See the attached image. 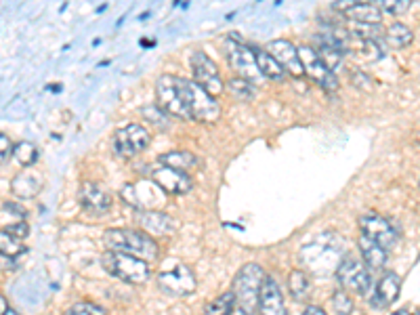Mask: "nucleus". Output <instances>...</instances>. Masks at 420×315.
Returning a JSON list of instances; mask_svg holds the SVG:
<instances>
[{"instance_id": "9", "label": "nucleus", "mask_w": 420, "mask_h": 315, "mask_svg": "<svg viewBox=\"0 0 420 315\" xmlns=\"http://www.w3.org/2000/svg\"><path fill=\"white\" fill-rule=\"evenodd\" d=\"M296 51H299V59H301L303 72H307L311 76V80H316L326 90H336L338 88L336 74L320 59V55L316 53L313 47H299Z\"/></svg>"}, {"instance_id": "22", "label": "nucleus", "mask_w": 420, "mask_h": 315, "mask_svg": "<svg viewBox=\"0 0 420 315\" xmlns=\"http://www.w3.org/2000/svg\"><path fill=\"white\" fill-rule=\"evenodd\" d=\"M254 61H256V68L260 72L263 78H271V80H284L286 78V72L284 68L267 53V51H256L254 53Z\"/></svg>"}, {"instance_id": "4", "label": "nucleus", "mask_w": 420, "mask_h": 315, "mask_svg": "<svg viewBox=\"0 0 420 315\" xmlns=\"http://www.w3.org/2000/svg\"><path fill=\"white\" fill-rule=\"evenodd\" d=\"M101 263H103L105 271H109L114 278H118L122 282H128V284H145L152 275L148 261L124 254V252L107 250L103 254Z\"/></svg>"}, {"instance_id": "25", "label": "nucleus", "mask_w": 420, "mask_h": 315, "mask_svg": "<svg viewBox=\"0 0 420 315\" xmlns=\"http://www.w3.org/2000/svg\"><path fill=\"white\" fill-rule=\"evenodd\" d=\"M288 288L296 301H307V297L311 292V284H309V278L305 275V271H292L288 278Z\"/></svg>"}, {"instance_id": "13", "label": "nucleus", "mask_w": 420, "mask_h": 315, "mask_svg": "<svg viewBox=\"0 0 420 315\" xmlns=\"http://www.w3.org/2000/svg\"><path fill=\"white\" fill-rule=\"evenodd\" d=\"M335 11H340L342 17H347L349 21L355 23H372V25H380V8L372 2H357V0H344V2H335L332 4Z\"/></svg>"}, {"instance_id": "38", "label": "nucleus", "mask_w": 420, "mask_h": 315, "mask_svg": "<svg viewBox=\"0 0 420 315\" xmlns=\"http://www.w3.org/2000/svg\"><path fill=\"white\" fill-rule=\"evenodd\" d=\"M303 315H328L322 307H318V305H309V307H305V311Z\"/></svg>"}, {"instance_id": "1", "label": "nucleus", "mask_w": 420, "mask_h": 315, "mask_svg": "<svg viewBox=\"0 0 420 315\" xmlns=\"http://www.w3.org/2000/svg\"><path fill=\"white\" fill-rule=\"evenodd\" d=\"M176 80V88L183 97V103L189 109L191 120H200V122H215L221 116V107L217 103L215 97H210L204 88H200L193 80L187 78H174Z\"/></svg>"}, {"instance_id": "7", "label": "nucleus", "mask_w": 420, "mask_h": 315, "mask_svg": "<svg viewBox=\"0 0 420 315\" xmlns=\"http://www.w3.org/2000/svg\"><path fill=\"white\" fill-rule=\"evenodd\" d=\"M191 70H193V82L204 88L210 97H217L223 93V80L219 76L217 64L202 51H196L191 55Z\"/></svg>"}, {"instance_id": "39", "label": "nucleus", "mask_w": 420, "mask_h": 315, "mask_svg": "<svg viewBox=\"0 0 420 315\" xmlns=\"http://www.w3.org/2000/svg\"><path fill=\"white\" fill-rule=\"evenodd\" d=\"M8 309V303H6V299L0 295V315H4V311Z\"/></svg>"}, {"instance_id": "41", "label": "nucleus", "mask_w": 420, "mask_h": 315, "mask_svg": "<svg viewBox=\"0 0 420 315\" xmlns=\"http://www.w3.org/2000/svg\"><path fill=\"white\" fill-rule=\"evenodd\" d=\"M393 315H410V314H408L406 309H402V311H395V314H393Z\"/></svg>"}, {"instance_id": "35", "label": "nucleus", "mask_w": 420, "mask_h": 315, "mask_svg": "<svg viewBox=\"0 0 420 315\" xmlns=\"http://www.w3.org/2000/svg\"><path fill=\"white\" fill-rule=\"evenodd\" d=\"M8 156H13V143L4 133H0V164L6 162Z\"/></svg>"}, {"instance_id": "27", "label": "nucleus", "mask_w": 420, "mask_h": 315, "mask_svg": "<svg viewBox=\"0 0 420 315\" xmlns=\"http://www.w3.org/2000/svg\"><path fill=\"white\" fill-rule=\"evenodd\" d=\"M13 158L21 164V166H32L38 160V148L32 141H19L17 145H13Z\"/></svg>"}, {"instance_id": "17", "label": "nucleus", "mask_w": 420, "mask_h": 315, "mask_svg": "<svg viewBox=\"0 0 420 315\" xmlns=\"http://www.w3.org/2000/svg\"><path fill=\"white\" fill-rule=\"evenodd\" d=\"M78 196L80 204L92 215H105L112 208V196L97 183H84Z\"/></svg>"}, {"instance_id": "24", "label": "nucleus", "mask_w": 420, "mask_h": 315, "mask_svg": "<svg viewBox=\"0 0 420 315\" xmlns=\"http://www.w3.org/2000/svg\"><path fill=\"white\" fill-rule=\"evenodd\" d=\"M160 164L167 166V168H174V170H181V172H187L189 168H193L198 164V160L193 154L189 152H168L160 156Z\"/></svg>"}, {"instance_id": "18", "label": "nucleus", "mask_w": 420, "mask_h": 315, "mask_svg": "<svg viewBox=\"0 0 420 315\" xmlns=\"http://www.w3.org/2000/svg\"><path fill=\"white\" fill-rule=\"evenodd\" d=\"M400 290H402V278L397 273H385L374 290V297H372V307L374 309H387L397 297H400Z\"/></svg>"}, {"instance_id": "11", "label": "nucleus", "mask_w": 420, "mask_h": 315, "mask_svg": "<svg viewBox=\"0 0 420 315\" xmlns=\"http://www.w3.org/2000/svg\"><path fill=\"white\" fill-rule=\"evenodd\" d=\"M158 286L162 292H167L170 297H187L196 292V278L189 267L179 265L158 275Z\"/></svg>"}, {"instance_id": "26", "label": "nucleus", "mask_w": 420, "mask_h": 315, "mask_svg": "<svg viewBox=\"0 0 420 315\" xmlns=\"http://www.w3.org/2000/svg\"><path fill=\"white\" fill-rule=\"evenodd\" d=\"M234 309H236V299H234V295H232V290H229V292L217 297L212 303H208V305L204 307V314L202 315H232L234 314Z\"/></svg>"}, {"instance_id": "23", "label": "nucleus", "mask_w": 420, "mask_h": 315, "mask_svg": "<svg viewBox=\"0 0 420 315\" xmlns=\"http://www.w3.org/2000/svg\"><path fill=\"white\" fill-rule=\"evenodd\" d=\"M385 40L395 47V49H402V47H408L412 40H414V32L404 25V23H391L385 32Z\"/></svg>"}, {"instance_id": "2", "label": "nucleus", "mask_w": 420, "mask_h": 315, "mask_svg": "<svg viewBox=\"0 0 420 315\" xmlns=\"http://www.w3.org/2000/svg\"><path fill=\"white\" fill-rule=\"evenodd\" d=\"M105 244L114 252H124L143 261H154L158 256V244L135 230H109L105 232Z\"/></svg>"}, {"instance_id": "8", "label": "nucleus", "mask_w": 420, "mask_h": 315, "mask_svg": "<svg viewBox=\"0 0 420 315\" xmlns=\"http://www.w3.org/2000/svg\"><path fill=\"white\" fill-rule=\"evenodd\" d=\"M148 145H150V133L139 124H126L114 135V150L122 158L137 156Z\"/></svg>"}, {"instance_id": "6", "label": "nucleus", "mask_w": 420, "mask_h": 315, "mask_svg": "<svg viewBox=\"0 0 420 315\" xmlns=\"http://www.w3.org/2000/svg\"><path fill=\"white\" fill-rule=\"evenodd\" d=\"M225 51H227V59H229L232 68L242 76V80H246L251 84H258L263 80L258 68H256V61H254V53L244 42H240L236 36H232L225 40Z\"/></svg>"}, {"instance_id": "21", "label": "nucleus", "mask_w": 420, "mask_h": 315, "mask_svg": "<svg viewBox=\"0 0 420 315\" xmlns=\"http://www.w3.org/2000/svg\"><path fill=\"white\" fill-rule=\"evenodd\" d=\"M359 250H361V256H364V261H366L368 267H372V269H383L385 267V263H387V250L380 248L376 242L361 236L359 237Z\"/></svg>"}, {"instance_id": "15", "label": "nucleus", "mask_w": 420, "mask_h": 315, "mask_svg": "<svg viewBox=\"0 0 420 315\" xmlns=\"http://www.w3.org/2000/svg\"><path fill=\"white\" fill-rule=\"evenodd\" d=\"M267 53L284 68V72H290L294 76H303V66L299 59V51L288 40H271L267 42Z\"/></svg>"}, {"instance_id": "32", "label": "nucleus", "mask_w": 420, "mask_h": 315, "mask_svg": "<svg viewBox=\"0 0 420 315\" xmlns=\"http://www.w3.org/2000/svg\"><path fill=\"white\" fill-rule=\"evenodd\" d=\"M376 6L387 11V13H391V15H402V13H406L412 6V2L410 0H383Z\"/></svg>"}, {"instance_id": "37", "label": "nucleus", "mask_w": 420, "mask_h": 315, "mask_svg": "<svg viewBox=\"0 0 420 315\" xmlns=\"http://www.w3.org/2000/svg\"><path fill=\"white\" fill-rule=\"evenodd\" d=\"M17 265H15V258H8V256H4V254H0V271H11V269H15Z\"/></svg>"}, {"instance_id": "12", "label": "nucleus", "mask_w": 420, "mask_h": 315, "mask_svg": "<svg viewBox=\"0 0 420 315\" xmlns=\"http://www.w3.org/2000/svg\"><path fill=\"white\" fill-rule=\"evenodd\" d=\"M359 227H361V236H366L368 239L376 242L380 248L389 250L391 246H395L397 242V234L395 227L391 225V221H387L380 215H364L359 219Z\"/></svg>"}, {"instance_id": "31", "label": "nucleus", "mask_w": 420, "mask_h": 315, "mask_svg": "<svg viewBox=\"0 0 420 315\" xmlns=\"http://www.w3.org/2000/svg\"><path fill=\"white\" fill-rule=\"evenodd\" d=\"M68 315H107V311L101 307V305H95V303H88V301H80V303H74Z\"/></svg>"}, {"instance_id": "19", "label": "nucleus", "mask_w": 420, "mask_h": 315, "mask_svg": "<svg viewBox=\"0 0 420 315\" xmlns=\"http://www.w3.org/2000/svg\"><path fill=\"white\" fill-rule=\"evenodd\" d=\"M139 223L152 236H170L172 232H176L174 219L160 210H143L139 215Z\"/></svg>"}, {"instance_id": "3", "label": "nucleus", "mask_w": 420, "mask_h": 315, "mask_svg": "<svg viewBox=\"0 0 420 315\" xmlns=\"http://www.w3.org/2000/svg\"><path fill=\"white\" fill-rule=\"evenodd\" d=\"M263 280H265V271L260 265H254L248 263L244 265L236 280H234V299H236V305L242 309L244 315H254L256 307H258V295H260V286H263Z\"/></svg>"}, {"instance_id": "33", "label": "nucleus", "mask_w": 420, "mask_h": 315, "mask_svg": "<svg viewBox=\"0 0 420 315\" xmlns=\"http://www.w3.org/2000/svg\"><path fill=\"white\" fill-rule=\"evenodd\" d=\"M141 114H143L152 124H156V126H167L168 124L167 114H164L158 105H150V107L141 109Z\"/></svg>"}, {"instance_id": "30", "label": "nucleus", "mask_w": 420, "mask_h": 315, "mask_svg": "<svg viewBox=\"0 0 420 315\" xmlns=\"http://www.w3.org/2000/svg\"><path fill=\"white\" fill-rule=\"evenodd\" d=\"M229 90H232L234 97H238V99H242V101H251V99H254V86H252L251 82H246V80H229Z\"/></svg>"}, {"instance_id": "34", "label": "nucleus", "mask_w": 420, "mask_h": 315, "mask_svg": "<svg viewBox=\"0 0 420 315\" xmlns=\"http://www.w3.org/2000/svg\"><path fill=\"white\" fill-rule=\"evenodd\" d=\"M4 232H6V234H11V236L15 237V239L23 242V239L28 237V234H30V225H28L25 221H19V223H13V225H8Z\"/></svg>"}, {"instance_id": "36", "label": "nucleus", "mask_w": 420, "mask_h": 315, "mask_svg": "<svg viewBox=\"0 0 420 315\" xmlns=\"http://www.w3.org/2000/svg\"><path fill=\"white\" fill-rule=\"evenodd\" d=\"M351 78H353V84H355L357 88H361V84H366L364 88H370V86H372V80L368 78L366 74H361V70H353V72H351Z\"/></svg>"}, {"instance_id": "42", "label": "nucleus", "mask_w": 420, "mask_h": 315, "mask_svg": "<svg viewBox=\"0 0 420 315\" xmlns=\"http://www.w3.org/2000/svg\"><path fill=\"white\" fill-rule=\"evenodd\" d=\"M414 315H419V314H414Z\"/></svg>"}, {"instance_id": "20", "label": "nucleus", "mask_w": 420, "mask_h": 315, "mask_svg": "<svg viewBox=\"0 0 420 315\" xmlns=\"http://www.w3.org/2000/svg\"><path fill=\"white\" fill-rule=\"evenodd\" d=\"M40 189H42V177L36 174L34 170H23L11 181L13 196H17L21 200H30V198L38 196Z\"/></svg>"}, {"instance_id": "28", "label": "nucleus", "mask_w": 420, "mask_h": 315, "mask_svg": "<svg viewBox=\"0 0 420 315\" xmlns=\"http://www.w3.org/2000/svg\"><path fill=\"white\" fill-rule=\"evenodd\" d=\"M23 250H25L23 242L15 239L11 234H6L4 230H0V254H4V256H8V258H15V256H19Z\"/></svg>"}, {"instance_id": "10", "label": "nucleus", "mask_w": 420, "mask_h": 315, "mask_svg": "<svg viewBox=\"0 0 420 315\" xmlns=\"http://www.w3.org/2000/svg\"><path fill=\"white\" fill-rule=\"evenodd\" d=\"M176 76H160L156 82V95H158V107L168 112L181 120H191L187 105L183 103V97L176 88Z\"/></svg>"}, {"instance_id": "5", "label": "nucleus", "mask_w": 420, "mask_h": 315, "mask_svg": "<svg viewBox=\"0 0 420 315\" xmlns=\"http://www.w3.org/2000/svg\"><path fill=\"white\" fill-rule=\"evenodd\" d=\"M336 278H338V282L344 290H353L357 295H368L370 288H372V278H370L368 267L353 256H344L338 263Z\"/></svg>"}, {"instance_id": "40", "label": "nucleus", "mask_w": 420, "mask_h": 315, "mask_svg": "<svg viewBox=\"0 0 420 315\" xmlns=\"http://www.w3.org/2000/svg\"><path fill=\"white\" fill-rule=\"evenodd\" d=\"M4 315H19V314H17V311H13V309H6V311H4Z\"/></svg>"}, {"instance_id": "14", "label": "nucleus", "mask_w": 420, "mask_h": 315, "mask_svg": "<svg viewBox=\"0 0 420 315\" xmlns=\"http://www.w3.org/2000/svg\"><path fill=\"white\" fill-rule=\"evenodd\" d=\"M152 179L160 189H164L168 194H174V196H183L193 187V181L187 172L167 168V166H160V168L152 170Z\"/></svg>"}, {"instance_id": "29", "label": "nucleus", "mask_w": 420, "mask_h": 315, "mask_svg": "<svg viewBox=\"0 0 420 315\" xmlns=\"http://www.w3.org/2000/svg\"><path fill=\"white\" fill-rule=\"evenodd\" d=\"M332 309L336 315H351L353 314V299L347 295V290L338 288L332 295Z\"/></svg>"}, {"instance_id": "16", "label": "nucleus", "mask_w": 420, "mask_h": 315, "mask_svg": "<svg viewBox=\"0 0 420 315\" xmlns=\"http://www.w3.org/2000/svg\"><path fill=\"white\" fill-rule=\"evenodd\" d=\"M256 311L260 315H286L284 295L280 290V284L273 278H269V275H265V280H263Z\"/></svg>"}]
</instances>
